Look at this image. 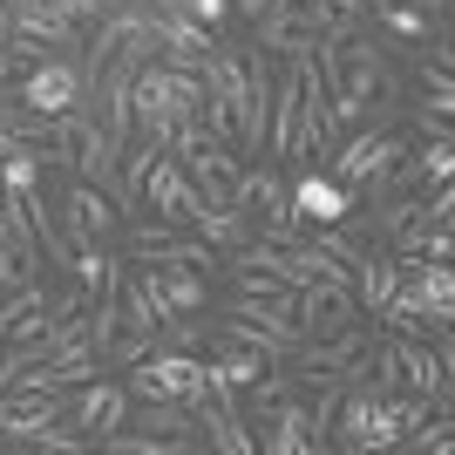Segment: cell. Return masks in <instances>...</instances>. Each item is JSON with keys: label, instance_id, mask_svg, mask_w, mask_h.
<instances>
[{"label": "cell", "instance_id": "obj_8", "mask_svg": "<svg viewBox=\"0 0 455 455\" xmlns=\"http://www.w3.org/2000/svg\"><path fill=\"white\" fill-rule=\"evenodd\" d=\"M14 102H20V109H35V116L76 109V102H82V68H76V61H55V55L35 61V68L14 82Z\"/></svg>", "mask_w": 455, "mask_h": 455}, {"label": "cell", "instance_id": "obj_5", "mask_svg": "<svg viewBox=\"0 0 455 455\" xmlns=\"http://www.w3.org/2000/svg\"><path fill=\"white\" fill-rule=\"evenodd\" d=\"M136 204L143 211H156L164 225H190V211L204 204V190L184 177V164H177L171 150L164 156H150V171H143V184H136Z\"/></svg>", "mask_w": 455, "mask_h": 455}, {"label": "cell", "instance_id": "obj_16", "mask_svg": "<svg viewBox=\"0 0 455 455\" xmlns=\"http://www.w3.org/2000/svg\"><path fill=\"white\" fill-rule=\"evenodd\" d=\"M401 266H408V259H395V251H374V245H367L361 272H354V299H361V313H380V306L395 299Z\"/></svg>", "mask_w": 455, "mask_h": 455}, {"label": "cell", "instance_id": "obj_7", "mask_svg": "<svg viewBox=\"0 0 455 455\" xmlns=\"http://www.w3.org/2000/svg\"><path fill=\"white\" fill-rule=\"evenodd\" d=\"M361 320V299H354V285H299L292 292V326H299V340H313V333H340V326Z\"/></svg>", "mask_w": 455, "mask_h": 455}, {"label": "cell", "instance_id": "obj_22", "mask_svg": "<svg viewBox=\"0 0 455 455\" xmlns=\"http://www.w3.org/2000/svg\"><path fill=\"white\" fill-rule=\"evenodd\" d=\"M415 171H421V184H449L455 177V143L449 136H428V143L415 150Z\"/></svg>", "mask_w": 455, "mask_h": 455}, {"label": "cell", "instance_id": "obj_17", "mask_svg": "<svg viewBox=\"0 0 455 455\" xmlns=\"http://www.w3.org/2000/svg\"><path fill=\"white\" fill-rule=\"evenodd\" d=\"M14 28H20V35H35V41H48V48H76V41H82V28L61 14L55 0H14Z\"/></svg>", "mask_w": 455, "mask_h": 455}, {"label": "cell", "instance_id": "obj_12", "mask_svg": "<svg viewBox=\"0 0 455 455\" xmlns=\"http://www.w3.org/2000/svg\"><path fill=\"white\" fill-rule=\"evenodd\" d=\"M251 449H266V455H313V428H306V401L285 395L279 408H272L259 428H251Z\"/></svg>", "mask_w": 455, "mask_h": 455}, {"label": "cell", "instance_id": "obj_28", "mask_svg": "<svg viewBox=\"0 0 455 455\" xmlns=\"http://www.w3.org/2000/svg\"><path fill=\"white\" fill-rule=\"evenodd\" d=\"M7 28H14V14H7V7H0V41H7Z\"/></svg>", "mask_w": 455, "mask_h": 455}, {"label": "cell", "instance_id": "obj_15", "mask_svg": "<svg viewBox=\"0 0 455 455\" xmlns=\"http://www.w3.org/2000/svg\"><path fill=\"white\" fill-rule=\"evenodd\" d=\"M190 231H197L211 251H238L251 238V211L245 204H197L190 211Z\"/></svg>", "mask_w": 455, "mask_h": 455}, {"label": "cell", "instance_id": "obj_13", "mask_svg": "<svg viewBox=\"0 0 455 455\" xmlns=\"http://www.w3.org/2000/svg\"><path fill=\"white\" fill-rule=\"evenodd\" d=\"M299 143V61L272 76V109H266V156H292Z\"/></svg>", "mask_w": 455, "mask_h": 455}, {"label": "cell", "instance_id": "obj_18", "mask_svg": "<svg viewBox=\"0 0 455 455\" xmlns=\"http://www.w3.org/2000/svg\"><path fill=\"white\" fill-rule=\"evenodd\" d=\"M0 245L20 251V266H41V238H35V211H28V190H0Z\"/></svg>", "mask_w": 455, "mask_h": 455}, {"label": "cell", "instance_id": "obj_24", "mask_svg": "<svg viewBox=\"0 0 455 455\" xmlns=\"http://www.w3.org/2000/svg\"><path fill=\"white\" fill-rule=\"evenodd\" d=\"M177 14H190L197 28H211V35H218V28L231 20V0H177Z\"/></svg>", "mask_w": 455, "mask_h": 455}, {"label": "cell", "instance_id": "obj_21", "mask_svg": "<svg viewBox=\"0 0 455 455\" xmlns=\"http://www.w3.org/2000/svg\"><path fill=\"white\" fill-rule=\"evenodd\" d=\"M150 347H156V326H123L109 340V354H102V367H136Z\"/></svg>", "mask_w": 455, "mask_h": 455}, {"label": "cell", "instance_id": "obj_25", "mask_svg": "<svg viewBox=\"0 0 455 455\" xmlns=\"http://www.w3.org/2000/svg\"><path fill=\"white\" fill-rule=\"evenodd\" d=\"M421 211H428V225H455V190L435 184L428 197H421Z\"/></svg>", "mask_w": 455, "mask_h": 455}, {"label": "cell", "instance_id": "obj_20", "mask_svg": "<svg viewBox=\"0 0 455 455\" xmlns=\"http://www.w3.org/2000/svg\"><path fill=\"white\" fill-rule=\"evenodd\" d=\"M367 20H374L387 41H428V28H435L415 0H374V7H367Z\"/></svg>", "mask_w": 455, "mask_h": 455}, {"label": "cell", "instance_id": "obj_3", "mask_svg": "<svg viewBox=\"0 0 455 455\" xmlns=\"http://www.w3.org/2000/svg\"><path fill=\"white\" fill-rule=\"evenodd\" d=\"M367 347H374V333L354 320V326H340V333H313V340H299V347H292V361H299L306 380H326V374L367 380Z\"/></svg>", "mask_w": 455, "mask_h": 455}, {"label": "cell", "instance_id": "obj_1", "mask_svg": "<svg viewBox=\"0 0 455 455\" xmlns=\"http://www.w3.org/2000/svg\"><path fill=\"white\" fill-rule=\"evenodd\" d=\"M123 387H130V401H204V380L211 367L197 361V354H184V347H150L136 367H123Z\"/></svg>", "mask_w": 455, "mask_h": 455}, {"label": "cell", "instance_id": "obj_26", "mask_svg": "<svg viewBox=\"0 0 455 455\" xmlns=\"http://www.w3.org/2000/svg\"><path fill=\"white\" fill-rule=\"evenodd\" d=\"M421 259H455V225H428V238H421Z\"/></svg>", "mask_w": 455, "mask_h": 455}, {"label": "cell", "instance_id": "obj_4", "mask_svg": "<svg viewBox=\"0 0 455 455\" xmlns=\"http://www.w3.org/2000/svg\"><path fill=\"white\" fill-rule=\"evenodd\" d=\"M55 225H61V238L82 251V245H109L116 225H123V211H116L109 190H95V184L76 177V184L61 190V218H55Z\"/></svg>", "mask_w": 455, "mask_h": 455}, {"label": "cell", "instance_id": "obj_11", "mask_svg": "<svg viewBox=\"0 0 455 455\" xmlns=\"http://www.w3.org/2000/svg\"><path fill=\"white\" fill-rule=\"evenodd\" d=\"M150 35H156V61H171V68H204V55L218 48L211 28H197L190 14H156V7H150Z\"/></svg>", "mask_w": 455, "mask_h": 455}, {"label": "cell", "instance_id": "obj_19", "mask_svg": "<svg viewBox=\"0 0 455 455\" xmlns=\"http://www.w3.org/2000/svg\"><path fill=\"white\" fill-rule=\"evenodd\" d=\"M156 285H164L171 313H204V306H211V285H204V272H197V266L164 259V266H156Z\"/></svg>", "mask_w": 455, "mask_h": 455}, {"label": "cell", "instance_id": "obj_27", "mask_svg": "<svg viewBox=\"0 0 455 455\" xmlns=\"http://www.w3.org/2000/svg\"><path fill=\"white\" fill-rule=\"evenodd\" d=\"M20 279H35V272L20 266V251H14V245H0V292H7V285H20Z\"/></svg>", "mask_w": 455, "mask_h": 455}, {"label": "cell", "instance_id": "obj_9", "mask_svg": "<svg viewBox=\"0 0 455 455\" xmlns=\"http://www.w3.org/2000/svg\"><path fill=\"white\" fill-rule=\"evenodd\" d=\"M395 299L415 306L421 320H455V272H449V259H428V266L408 259V266H401Z\"/></svg>", "mask_w": 455, "mask_h": 455}, {"label": "cell", "instance_id": "obj_2", "mask_svg": "<svg viewBox=\"0 0 455 455\" xmlns=\"http://www.w3.org/2000/svg\"><path fill=\"white\" fill-rule=\"evenodd\" d=\"M401 156H408V136H395V130H361V136H347V143H333L326 177H340L347 190L380 197V184H387V171H395Z\"/></svg>", "mask_w": 455, "mask_h": 455}, {"label": "cell", "instance_id": "obj_6", "mask_svg": "<svg viewBox=\"0 0 455 455\" xmlns=\"http://www.w3.org/2000/svg\"><path fill=\"white\" fill-rule=\"evenodd\" d=\"M123 421H130V387H123V380L95 374V380H82L76 395H68V428H76V435L102 442L109 428H123Z\"/></svg>", "mask_w": 455, "mask_h": 455}, {"label": "cell", "instance_id": "obj_14", "mask_svg": "<svg viewBox=\"0 0 455 455\" xmlns=\"http://www.w3.org/2000/svg\"><path fill=\"white\" fill-rule=\"evenodd\" d=\"M116 164H123V143H116V136L89 116V123H82V143H76V164H68V171H82V184H95V190H109V197H116Z\"/></svg>", "mask_w": 455, "mask_h": 455}, {"label": "cell", "instance_id": "obj_23", "mask_svg": "<svg viewBox=\"0 0 455 455\" xmlns=\"http://www.w3.org/2000/svg\"><path fill=\"white\" fill-rule=\"evenodd\" d=\"M455 442V421L449 415H435V421H421V428H408V435L395 442V449H415V455H442Z\"/></svg>", "mask_w": 455, "mask_h": 455}, {"label": "cell", "instance_id": "obj_10", "mask_svg": "<svg viewBox=\"0 0 455 455\" xmlns=\"http://www.w3.org/2000/svg\"><path fill=\"white\" fill-rule=\"evenodd\" d=\"M285 190H292V211H299L306 225H347V218L361 211V197H354L340 177H326L320 164H313V171H299Z\"/></svg>", "mask_w": 455, "mask_h": 455}]
</instances>
